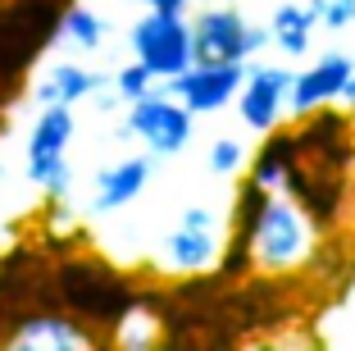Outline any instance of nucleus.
<instances>
[{
    "label": "nucleus",
    "instance_id": "nucleus-10",
    "mask_svg": "<svg viewBox=\"0 0 355 351\" xmlns=\"http://www.w3.org/2000/svg\"><path fill=\"white\" fill-rule=\"evenodd\" d=\"M101 333L92 324L73 320V315H60V310H28L19 324L10 329L5 347H87Z\"/></svg>",
    "mask_w": 355,
    "mask_h": 351
},
{
    "label": "nucleus",
    "instance_id": "nucleus-20",
    "mask_svg": "<svg viewBox=\"0 0 355 351\" xmlns=\"http://www.w3.org/2000/svg\"><path fill=\"white\" fill-rule=\"evenodd\" d=\"M146 10H159V14H182L187 10V0H141Z\"/></svg>",
    "mask_w": 355,
    "mask_h": 351
},
{
    "label": "nucleus",
    "instance_id": "nucleus-17",
    "mask_svg": "<svg viewBox=\"0 0 355 351\" xmlns=\"http://www.w3.org/2000/svg\"><path fill=\"white\" fill-rule=\"evenodd\" d=\"M241 165H246V151H241V142H237V137H219V142L209 146V169H214L219 178L237 174Z\"/></svg>",
    "mask_w": 355,
    "mask_h": 351
},
{
    "label": "nucleus",
    "instance_id": "nucleus-7",
    "mask_svg": "<svg viewBox=\"0 0 355 351\" xmlns=\"http://www.w3.org/2000/svg\"><path fill=\"white\" fill-rule=\"evenodd\" d=\"M241 78H246V60L232 64H187L182 73L164 78V96H178L191 114H214L237 96Z\"/></svg>",
    "mask_w": 355,
    "mask_h": 351
},
{
    "label": "nucleus",
    "instance_id": "nucleus-15",
    "mask_svg": "<svg viewBox=\"0 0 355 351\" xmlns=\"http://www.w3.org/2000/svg\"><path fill=\"white\" fill-rule=\"evenodd\" d=\"M60 37L73 42L78 51H96V46L105 42V23H101V14L87 10V5H69V10L60 14Z\"/></svg>",
    "mask_w": 355,
    "mask_h": 351
},
{
    "label": "nucleus",
    "instance_id": "nucleus-1",
    "mask_svg": "<svg viewBox=\"0 0 355 351\" xmlns=\"http://www.w3.org/2000/svg\"><path fill=\"white\" fill-rule=\"evenodd\" d=\"M55 301L73 310V320L83 324H119L132 310V292L114 269L96 265V260H64L51 274Z\"/></svg>",
    "mask_w": 355,
    "mask_h": 351
},
{
    "label": "nucleus",
    "instance_id": "nucleus-16",
    "mask_svg": "<svg viewBox=\"0 0 355 351\" xmlns=\"http://www.w3.org/2000/svg\"><path fill=\"white\" fill-rule=\"evenodd\" d=\"M292 160H296V137H273V142H264L260 160H255V169H251V183H260L264 192L278 187Z\"/></svg>",
    "mask_w": 355,
    "mask_h": 351
},
{
    "label": "nucleus",
    "instance_id": "nucleus-11",
    "mask_svg": "<svg viewBox=\"0 0 355 351\" xmlns=\"http://www.w3.org/2000/svg\"><path fill=\"white\" fill-rule=\"evenodd\" d=\"M150 183V160L146 155H128V160H119V165L101 169L96 174V197H92V210L96 215H114V210H123L128 201L141 197V187Z\"/></svg>",
    "mask_w": 355,
    "mask_h": 351
},
{
    "label": "nucleus",
    "instance_id": "nucleus-21",
    "mask_svg": "<svg viewBox=\"0 0 355 351\" xmlns=\"http://www.w3.org/2000/svg\"><path fill=\"white\" fill-rule=\"evenodd\" d=\"M182 224H214V215H209V210L205 206H187V210H182Z\"/></svg>",
    "mask_w": 355,
    "mask_h": 351
},
{
    "label": "nucleus",
    "instance_id": "nucleus-8",
    "mask_svg": "<svg viewBox=\"0 0 355 351\" xmlns=\"http://www.w3.org/2000/svg\"><path fill=\"white\" fill-rule=\"evenodd\" d=\"M287 87H292V73L282 64H246V78L237 87L241 124L255 133H273L282 119V105H287Z\"/></svg>",
    "mask_w": 355,
    "mask_h": 351
},
{
    "label": "nucleus",
    "instance_id": "nucleus-12",
    "mask_svg": "<svg viewBox=\"0 0 355 351\" xmlns=\"http://www.w3.org/2000/svg\"><path fill=\"white\" fill-rule=\"evenodd\" d=\"M164 260L182 274H200L219 260V242H214V224H178L164 238Z\"/></svg>",
    "mask_w": 355,
    "mask_h": 351
},
{
    "label": "nucleus",
    "instance_id": "nucleus-4",
    "mask_svg": "<svg viewBox=\"0 0 355 351\" xmlns=\"http://www.w3.org/2000/svg\"><path fill=\"white\" fill-rule=\"evenodd\" d=\"M191 28V64H232L251 60L269 46V28L246 23L237 10H205Z\"/></svg>",
    "mask_w": 355,
    "mask_h": 351
},
{
    "label": "nucleus",
    "instance_id": "nucleus-22",
    "mask_svg": "<svg viewBox=\"0 0 355 351\" xmlns=\"http://www.w3.org/2000/svg\"><path fill=\"white\" fill-rule=\"evenodd\" d=\"M337 101H346V105H355V73L342 83V92H337Z\"/></svg>",
    "mask_w": 355,
    "mask_h": 351
},
{
    "label": "nucleus",
    "instance_id": "nucleus-18",
    "mask_svg": "<svg viewBox=\"0 0 355 351\" xmlns=\"http://www.w3.org/2000/svg\"><path fill=\"white\" fill-rule=\"evenodd\" d=\"M150 83H155V78H150L141 64H128V69H119V73H114V92H119V101H123V105L141 101V96L150 92Z\"/></svg>",
    "mask_w": 355,
    "mask_h": 351
},
{
    "label": "nucleus",
    "instance_id": "nucleus-13",
    "mask_svg": "<svg viewBox=\"0 0 355 351\" xmlns=\"http://www.w3.org/2000/svg\"><path fill=\"white\" fill-rule=\"evenodd\" d=\"M105 87H110L105 73H87V69H78V64L60 60L42 83H37V101L42 105H73V101H83V96L105 92Z\"/></svg>",
    "mask_w": 355,
    "mask_h": 351
},
{
    "label": "nucleus",
    "instance_id": "nucleus-23",
    "mask_svg": "<svg viewBox=\"0 0 355 351\" xmlns=\"http://www.w3.org/2000/svg\"><path fill=\"white\" fill-rule=\"evenodd\" d=\"M0 105H5V87H0Z\"/></svg>",
    "mask_w": 355,
    "mask_h": 351
},
{
    "label": "nucleus",
    "instance_id": "nucleus-3",
    "mask_svg": "<svg viewBox=\"0 0 355 351\" xmlns=\"http://www.w3.org/2000/svg\"><path fill=\"white\" fill-rule=\"evenodd\" d=\"M69 142H73V110L69 105H42V119L28 133V178L37 187H46L55 201H64V192L73 183L69 160H64Z\"/></svg>",
    "mask_w": 355,
    "mask_h": 351
},
{
    "label": "nucleus",
    "instance_id": "nucleus-19",
    "mask_svg": "<svg viewBox=\"0 0 355 351\" xmlns=\"http://www.w3.org/2000/svg\"><path fill=\"white\" fill-rule=\"evenodd\" d=\"M319 23H324V28H333V32L351 28V23H355V0H324V14H319Z\"/></svg>",
    "mask_w": 355,
    "mask_h": 351
},
{
    "label": "nucleus",
    "instance_id": "nucleus-14",
    "mask_svg": "<svg viewBox=\"0 0 355 351\" xmlns=\"http://www.w3.org/2000/svg\"><path fill=\"white\" fill-rule=\"evenodd\" d=\"M314 14L305 5H278L269 23V42L278 46L282 55H305L310 51V32H314Z\"/></svg>",
    "mask_w": 355,
    "mask_h": 351
},
{
    "label": "nucleus",
    "instance_id": "nucleus-6",
    "mask_svg": "<svg viewBox=\"0 0 355 351\" xmlns=\"http://www.w3.org/2000/svg\"><path fill=\"white\" fill-rule=\"evenodd\" d=\"M119 137H141L155 155H178L191 142V110L173 96L146 92L141 101L128 105V124Z\"/></svg>",
    "mask_w": 355,
    "mask_h": 351
},
{
    "label": "nucleus",
    "instance_id": "nucleus-5",
    "mask_svg": "<svg viewBox=\"0 0 355 351\" xmlns=\"http://www.w3.org/2000/svg\"><path fill=\"white\" fill-rule=\"evenodd\" d=\"M132 55L150 78H173L191 64V28L182 14L150 10L141 23H132Z\"/></svg>",
    "mask_w": 355,
    "mask_h": 351
},
{
    "label": "nucleus",
    "instance_id": "nucleus-9",
    "mask_svg": "<svg viewBox=\"0 0 355 351\" xmlns=\"http://www.w3.org/2000/svg\"><path fill=\"white\" fill-rule=\"evenodd\" d=\"M355 73V60L342 51H328L324 60H314L305 73H292V87H287V110L292 114H314L324 110L328 101H337L342 83Z\"/></svg>",
    "mask_w": 355,
    "mask_h": 351
},
{
    "label": "nucleus",
    "instance_id": "nucleus-2",
    "mask_svg": "<svg viewBox=\"0 0 355 351\" xmlns=\"http://www.w3.org/2000/svg\"><path fill=\"white\" fill-rule=\"evenodd\" d=\"M241 247L251 251L255 265L264 269H296L310 260V228H305V219L296 215L292 201H278L264 192L260 210H255V219L246 224V233H241Z\"/></svg>",
    "mask_w": 355,
    "mask_h": 351
}]
</instances>
